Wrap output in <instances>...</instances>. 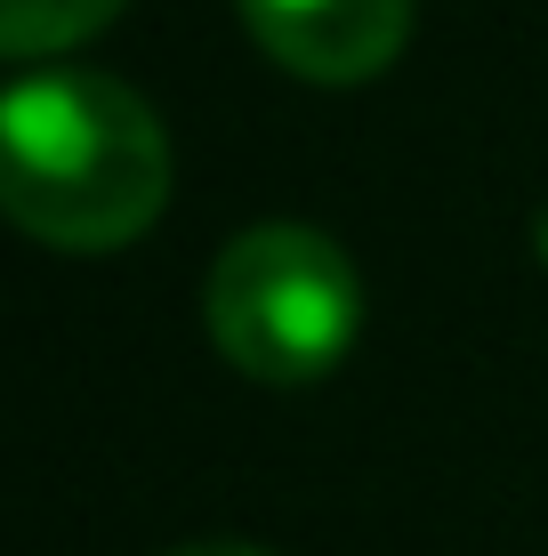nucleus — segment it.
I'll return each instance as SVG.
<instances>
[{
  "label": "nucleus",
  "instance_id": "nucleus-4",
  "mask_svg": "<svg viewBox=\"0 0 548 556\" xmlns=\"http://www.w3.org/2000/svg\"><path fill=\"white\" fill-rule=\"evenodd\" d=\"M129 0H0V56H49L105 33Z\"/></svg>",
  "mask_w": 548,
  "mask_h": 556
},
{
  "label": "nucleus",
  "instance_id": "nucleus-2",
  "mask_svg": "<svg viewBox=\"0 0 548 556\" xmlns=\"http://www.w3.org/2000/svg\"><path fill=\"white\" fill-rule=\"evenodd\" d=\"M364 331V282L315 226H251L211 266V339L267 388L323 379Z\"/></svg>",
  "mask_w": 548,
  "mask_h": 556
},
{
  "label": "nucleus",
  "instance_id": "nucleus-1",
  "mask_svg": "<svg viewBox=\"0 0 548 556\" xmlns=\"http://www.w3.org/2000/svg\"><path fill=\"white\" fill-rule=\"evenodd\" d=\"M169 202V138L105 73H33L0 89V210L49 251H122Z\"/></svg>",
  "mask_w": 548,
  "mask_h": 556
},
{
  "label": "nucleus",
  "instance_id": "nucleus-6",
  "mask_svg": "<svg viewBox=\"0 0 548 556\" xmlns=\"http://www.w3.org/2000/svg\"><path fill=\"white\" fill-rule=\"evenodd\" d=\"M540 251H548V210H540Z\"/></svg>",
  "mask_w": 548,
  "mask_h": 556
},
{
  "label": "nucleus",
  "instance_id": "nucleus-3",
  "mask_svg": "<svg viewBox=\"0 0 548 556\" xmlns=\"http://www.w3.org/2000/svg\"><path fill=\"white\" fill-rule=\"evenodd\" d=\"M242 25L298 81H371L404 56L411 0H242Z\"/></svg>",
  "mask_w": 548,
  "mask_h": 556
},
{
  "label": "nucleus",
  "instance_id": "nucleus-5",
  "mask_svg": "<svg viewBox=\"0 0 548 556\" xmlns=\"http://www.w3.org/2000/svg\"><path fill=\"white\" fill-rule=\"evenodd\" d=\"M169 556H267V548H251V541H194V548H169Z\"/></svg>",
  "mask_w": 548,
  "mask_h": 556
}]
</instances>
